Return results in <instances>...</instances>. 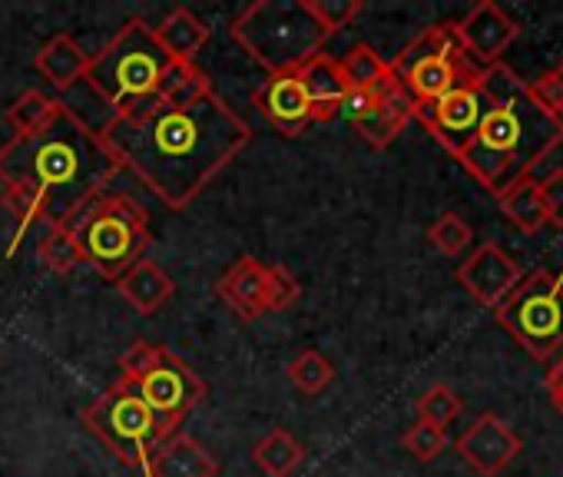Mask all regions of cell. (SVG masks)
<instances>
[{"label":"cell","instance_id":"obj_1","mask_svg":"<svg viewBox=\"0 0 563 477\" xmlns=\"http://www.w3.org/2000/svg\"><path fill=\"white\" fill-rule=\"evenodd\" d=\"M113 163L136 176L166 209L183 212L252 143V126L216 93L166 107L150 100L100 130Z\"/></svg>","mask_w":563,"mask_h":477},{"label":"cell","instance_id":"obj_2","mask_svg":"<svg viewBox=\"0 0 563 477\" xmlns=\"http://www.w3.org/2000/svg\"><path fill=\"white\" fill-rule=\"evenodd\" d=\"M120 173L100 133L60 100L57 117L27 136L0 146V186L34 189L47 206V225H70L77 212L107 192Z\"/></svg>","mask_w":563,"mask_h":477},{"label":"cell","instance_id":"obj_3","mask_svg":"<svg viewBox=\"0 0 563 477\" xmlns=\"http://www.w3.org/2000/svg\"><path fill=\"white\" fill-rule=\"evenodd\" d=\"M484 117L457 163L490 192L504 196L563 143V120L540 110L527 84L504 64L484 67Z\"/></svg>","mask_w":563,"mask_h":477},{"label":"cell","instance_id":"obj_4","mask_svg":"<svg viewBox=\"0 0 563 477\" xmlns=\"http://www.w3.org/2000/svg\"><path fill=\"white\" fill-rule=\"evenodd\" d=\"M229 34L268 77L302 70L329 44L306 0H255L232 21Z\"/></svg>","mask_w":563,"mask_h":477},{"label":"cell","instance_id":"obj_5","mask_svg":"<svg viewBox=\"0 0 563 477\" xmlns=\"http://www.w3.org/2000/svg\"><path fill=\"white\" fill-rule=\"evenodd\" d=\"M173 60L143 21H130L97 57H90L84 84L100 97L110 117H123L156 100Z\"/></svg>","mask_w":563,"mask_h":477},{"label":"cell","instance_id":"obj_6","mask_svg":"<svg viewBox=\"0 0 563 477\" xmlns=\"http://www.w3.org/2000/svg\"><path fill=\"white\" fill-rule=\"evenodd\" d=\"M70 232L84 253V263L110 282L146 259V249L153 246L150 212L133 196L110 189L77 212Z\"/></svg>","mask_w":563,"mask_h":477},{"label":"cell","instance_id":"obj_7","mask_svg":"<svg viewBox=\"0 0 563 477\" xmlns=\"http://www.w3.org/2000/svg\"><path fill=\"white\" fill-rule=\"evenodd\" d=\"M391 74L401 80L415 103H434L451 90L477 87L484 67L467 57L457 37V24H434L391 60Z\"/></svg>","mask_w":563,"mask_h":477},{"label":"cell","instance_id":"obj_8","mask_svg":"<svg viewBox=\"0 0 563 477\" xmlns=\"http://www.w3.org/2000/svg\"><path fill=\"white\" fill-rule=\"evenodd\" d=\"M120 381L130 385L146 408L179 431L183 418L206 398V381L189 362L153 342H133L120 358Z\"/></svg>","mask_w":563,"mask_h":477},{"label":"cell","instance_id":"obj_9","mask_svg":"<svg viewBox=\"0 0 563 477\" xmlns=\"http://www.w3.org/2000/svg\"><path fill=\"white\" fill-rule=\"evenodd\" d=\"M84 424L90 434L100 437L107 451H113L123 464L136 467L143 477H150V464L156 447L176 434L163 418H156L146 401L123 381H117L110 391H103L84 414Z\"/></svg>","mask_w":563,"mask_h":477},{"label":"cell","instance_id":"obj_10","mask_svg":"<svg viewBox=\"0 0 563 477\" xmlns=\"http://www.w3.org/2000/svg\"><path fill=\"white\" fill-rule=\"evenodd\" d=\"M497 322L540 362L563 348V292L556 273L537 269L494 309Z\"/></svg>","mask_w":563,"mask_h":477},{"label":"cell","instance_id":"obj_11","mask_svg":"<svg viewBox=\"0 0 563 477\" xmlns=\"http://www.w3.org/2000/svg\"><path fill=\"white\" fill-rule=\"evenodd\" d=\"M484 117V93L477 87H461L444 93L434 103H415V120L457 159L471 136L477 133V123Z\"/></svg>","mask_w":563,"mask_h":477},{"label":"cell","instance_id":"obj_12","mask_svg":"<svg viewBox=\"0 0 563 477\" xmlns=\"http://www.w3.org/2000/svg\"><path fill=\"white\" fill-rule=\"evenodd\" d=\"M523 451L520 434L497 414H481L461 437L457 454L481 477H497L510 467V461Z\"/></svg>","mask_w":563,"mask_h":477},{"label":"cell","instance_id":"obj_13","mask_svg":"<svg viewBox=\"0 0 563 477\" xmlns=\"http://www.w3.org/2000/svg\"><path fill=\"white\" fill-rule=\"evenodd\" d=\"M255 110L262 113V120L282 133V136H302L312 126V103L306 97V87L296 74H272L255 93H252Z\"/></svg>","mask_w":563,"mask_h":477},{"label":"cell","instance_id":"obj_14","mask_svg":"<svg viewBox=\"0 0 563 477\" xmlns=\"http://www.w3.org/2000/svg\"><path fill=\"white\" fill-rule=\"evenodd\" d=\"M520 266L497 243H484L457 266V282L487 309H497L520 286Z\"/></svg>","mask_w":563,"mask_h":477},{"label":"cell","instance_id":"obj_15","mask_svg":"<svg viewBox=\"0 0 563 477\" xmlns=\"http://www.w3.org/2000/svg\"><path fill=\"white\" fill-rule=\"evenodd\" d=\"M457 37L471 60H477L481 67H494L500 64L507 47L520 37V27L494 4V0H481L464 21H457Z\"/></svg>","mask_w":563,"mask_h":477},{"label":"cell","instance_id":"obj_16","mask_svg":"<svg viewBox=\"0 0 563 477\" xmlns=\"http://www.w3.org/2000/svg\"><path fill=\"white\" fill-rule=\"evenodd\" d=\"M415 120V100H411V93L401 87V80L395 77V74H388L378 87H375V107L368 110V117H362L358 123H355V133L368 143V146H375V149H385V146H391L401 133H405V126Z\"/></svg>","mask_w":563,"mask_h":477},{"label":"cell","instance_id":"obj_17","mask_svg":"<svg viewBox=\"0 0 563 477\" xmlns=\"http://www.w3.org/2000/svg\"><path fill=\"white\" fill-rule=\"evenodd\" d=\"M219 299L242 319V322H255L262 319L265 309V263H258L255 256H242L235 259L216 282Z\"/></svg>","mask_w":563,"mask_h":477},{"label":"cell","instance_id":"obj_18","mask_svg":"<svg viewBox=\"0 0 563 477\" xmlns=\"http://www.w3.org/2000/svg\"><path fill=\"white\" fill-rule=\"evenodd\" d=\"M299 80L306 87V97L312 103V123H329L339 117L342 110V100L349 93V84L342 77V67L335 57L329 54H319L312 57L302 70H299Z\"/></svg>","mask_w":563,"mask_h":477},{"label":"cell","instance_id":"obj_19","mask_svg":"<svg viewBox=\"0 0 563 477\" xmlns=\"http://www.w3.org/2000/svg\"><path fill=\"white\" fill-rule=\"evenodd\" d=\"M150 477H219V461L189 434H169L150 464Z\"/></svg>","mask_w":563,"mask_h":477},{"label":"cell","instance_id":"obj_20","mask_svg":"<svg viewBox=\"0 0 563 477\" xmlns=\"http://www.w3.org/2000/svg\"><path fill=\"white\" fill-rule=\"evenodd\" d=\"M34 67L37 74L57 87L60 93L74 90L77 84H84L87 77V67H90V57L84 54V47L70 37V34H54L34 57Z\"/></svg>","mask_w":563,"mask_h":477},{"label":"cell","instance_id":"obj_21","mask_svg":"<svg viewBox=\"0 0 563 477\" xmlns=\"http://www.w3.org/2000/svg\"><path fill=\"white\" fill-rule=\"evenodd\" d=\"M117 289H120V296H123L140 315H153V312H159V309L173 299L176 282L169 279V273H166L159 263L140 259L133 269H126V273L117 279Z\"/></svg>","mask_w":563,"mask_h":477},{"label":"cell","instance_id":"obj_22","mask_svg":"<svg viewBox=\"0 0 563 477\" xmlns=\"http://www.w3.org/2000/svg\"><path fill=\"white\" fill-rule=\"evenodd\" d=\"M153 34L173 64H196V54L209 44L206 21H199L189 8L169 11V18L159 27H153Z\"/></svg>","mask_w":563,"mask_h":477},{"label":"cell","instance_id":"obj_23","mask_svg":"<svg viewBox=\"0 0 563 477\" xmlns=\"http://www.w3.org/2000/svg\"><path fill=\"white\" fill-rule=\"evenodd\" d=\"M252 461L258 464V470L265 477H292L296 467L306 461V447L286 431V428H272L255 447H252Z\"/></svg>","mask_w":563,"mask_h":477},{"label":"cell","instance_id":"obj_24","mask_svg":"<svg viewBox=\"0 0 563 477\" xmlns=\"http://www.w3.org/2000/svg\"><path fill=\"white\" fill-rule=\"evenodd\" d=\"M500 202V212L527 235H537L543 225H547V215H543V202H540V192H537V182L533 179H523L517 186H510L504 196H497Z\"/></svg>","mask_w":563,"mask_h":477},{"label":"cell","instance_id":"obj_25","mask_svg":"<svg viewBox=\"0 0 563 477\" xmlns=\"http://www.w3.org/2000/svg\"><path fill=\"white\" fill-rule=\"evenodd\" d=\"M209 93H212V80L206 77V70H199L196 64H173L156 100L166 107H189Z\"/></svg>","mask_w":563,"mask_h":477},{"label":"cell","instance_id":"obj_26","mask_svg":"<svg viewBox=\"0 0 563 477\" xmlns=\"http://www.w3.org/2000/svg\"><path fill=\"white\" fill-rule=\"evenodd\" d=\"M60 110V100L57 97H47L44 90H27L21 93L11 110H8V123L14 126V136H27V133H37L44 130Z\"/></svg>","mask_w":563,"mask_h":477},{"label":"cell","instance_id":"obj_27","mask_svg":"<svg viewBox=\"0 0 563 477\" xmlns=\"http://www.w3.org/2000/svg\"><path fill=\"white\" fill-rule=\"evenodd\" d=\"M339 67H342V77H345L349 90H372V87H378V84L391 74V64L382 60L378 51L368 47V44H355V47L339 60Z\"/></svg>","mask_w":563,"mask_h":477},{"label":"cell","instance_id":"obj_28","mask_svg":"<svg viewBox=\"0 0 563 477\" xmlns=\"http://www.w3.org/2000/svg\"><path fill=\"white\" fill-rule=\"evenodd\" d=\"M0 202H4V209L18 219L14 243L8 249V256H14L18 246H21V239L27 235V229L37 225V222H47V206H44V199L34 189H24V186H4V192H0Z\"/></svg>","mask_w":563,"mask_h":477},{"label":"cell","instance_id":"obj_29","mask_svg":"<svg viewBox=\"0 0 563 477\" xmlns=\"http://www.w3.org/2000/svg\"><path fill=\"white\" fill-rule=\"evenodd\" d=\"M41 263L51 269V273H57V276H67V273H74L77 266H84V253H80V246H77V239H74V232H70V225H54V229H47V235L41 239Z\"/></svg>","mask_w":563,"mask_h":477},{"label":"cell","instance_id":"obj_30","mask_svg":"<svg viewBox=\"0 0 563 477\" xmlns=\"http://www.w3.org/2000/svg\"><path fill=\"white\" fill-rule=\"evenodd\" d=\"M289 381L302 391V395H322L332 381H335V368L332 362L316 352V348H306L292 365H289Z\"/></svg>","mask_w":563,"mask_h":477},{"label":"cell","instance_id":"obj_31","mask_svg":"<svg viewBox=\"0 0 563 477\" xmlns=\"http://www.w3.org/2000/svg\"><path fill=\"white\" fill-rule=\"evenodd\" d=\"M428 239H431V246H434L441 256L457 259V256H464L467 246L474 243V229H471L457 212H444L441 219L431 222Z\"/></svg>","mask_w":563,"mask_h":477},{"label":"cell","instance_id":"obj_32","mask_svg":"<svg viewBox=\"0 0 563 477\" xmlns=\"http://www.w3.org/2000/svg\"><path fill=\"white\" fill-rule=\"evenodd\" d=\"M461 408H464V401L451 385H431L418 398V421L434 424V428H448L461 414Z\"/></svg>","mask_w":563,"mask_h":477},{"label":"cell","instance_id":"obj_33","mask_svg":"<svg viewBox=\"0 0 563 477\" xmlns=\"http://www.w3.org/2000/svg\"><path fill=\"white\" fill-rule=\"evenodd\" d=\"M401 447H405L415 461L428 464V461H434V457H441V454L448 451V431L418 421V424H411V428L405 431Z\"/></svg>","mask_w":563,"mask_h":477},{"label":"cell","instance_id":"obj_34","mask_svg":"<svg viewBox=\"0 0 563 477\" xmlns=\"http://www.w3.org/2000/svg\"><path fill=\"white\" fill-rule=\"evenodd\" d=\"M302 289L299 279L286 266H265V309L268 312H286L299 302Z\"/></svg>","mask_w":563,"mask_h":477},{"label":"cell","instance_id":"obj_35","mask_svg":"<svg viewBox=\"0 0 563 477\" xmlns=\"http://www.w3.org/2000/svg\"><path fill=\"white\" fill-rule=\"evenodd\" d=\"M306 4H309L312 18L322 24V31H325L329 37L339 34V31H345V27L365 11L362 0H306Z\"/></svg>","mask_w":563,"mask_h":477},{"label":"cell","instance_id":"obj_36","mask_svg":"<svg viewBox=\"0 0 563 477\" xmlns=\"http://www.w3.org/2000/svg\"><path fill=\"white\" fill-rule=\"evenodd\" d=\"M527 93H530V100L540 110H547L550 117L563 120V64L553 67V70H547L533 84H527Z\"/></svg>","mask_w":563,"mask_h":477},{"label":"cell","instance_id":"obj_37","mask_svg":"<svg viewBox=\"0 0 563 477\" xmlns=\"http://www.w3.org/2000/svg\"><path fill=\"white\" fill-rule=\"evenodd\" d=\"M537 192H540L547 222L556 225V229H563V169L547 173V179L537 182Z\"/></svg>","mask_w":563,"mask_h":477},{"label":"cell","instance_id":"obj_38","mask_svg":"<svg viewBox=\"0 0 563 477\" xmlns=\"http://www.w3.org/2000/svg\"><path fill=\"white\" fill-rule=\"evenodd\" d=\"M547 391H550V398H553L556 411L563 414V358L547 371Z\"/></svg>","mask_w":563,"mask_h":477},{"label":"cell","instance_id":"obj_39","mask_svg":"<svg viewBox=\"0 0 563 477\" xmlns=\"http://www.w3.org/2000/svg\"><path fill=\"white\" fill-rule=\"evenodd\" d=\"M556 282H560V292H563V273H556Z\"/></svg>","mask_w":563,"mask_h":477}]
</instances>
